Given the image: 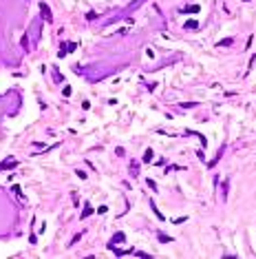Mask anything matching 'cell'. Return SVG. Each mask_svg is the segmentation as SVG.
Returning a JSON list of instances; mask_svg holds the SVG:
<instances>
[{"mask_svg":"<svg viewBox=\"0 0 256 259\" xmlns=\"http://www.w3.org/2000/svg\"><path fill=\"white\" fill-rule=\"evenodd\" d=\"M40 11H42V16H44V20H47V22H51V20H53V16H51V9H49V5H44V2H40Z\"/></svg>","mask_w":256,"mask_h":259,"instance_id":"1","label":"cell"},{"mask_svg":"<svg viewBox=\"0 0 256 259\" xmlns=\"http://www.w3.org/2000/svg\"><path fill=\"white\" fill-rule=\"evenodd\" d=\"M181 13H199V5H190V7H183Z\"/></svg>","mask_w":256,"mask_h":259,"instance_id":"2","label":"cell"},{"mask_svg":"<svg viewBox=\"0 0 256 259\" xmlns=\"http://www.w3.org/2000/svg\"><path fill=\"white\" fill-rule=\"evenodd\" d=\"M16 164H18L16 159H9V162H2V164H0V171H7V168H13Z\"/></svg>","mask_w":256,"mask_h":259,"instance_id":"3","label":"cell"},{"mask_svg":"<svg viewBox=\"0 0 256 259\" xmlns=\"http://www.w3.org/2000/svg\"><path fill=\"white\" fill-rule=\"evenodd\" d=\"M91 213H93V206H91V204H84V210H82V219H86L88 215H91Z\"/></svg>","mask_w":256,"mask_h":259,"instance_id":"4","label":"cell"},{"mask_svg":"<svg viewBox=\"0 0 256 259\" xmlns=\"http://www.w3.org/2000/svg\"><path fill=\"white\" fill-rule=\"evenodd\" d=\"M183 29H199V22L197 20H188V22L183 25Z\"/></svg>","mask_w":256,"mask_h":259,"instance_id":"5","label":"cell"},{"mask_svg":"<svg viewBox=\"0 0 256 259\" xmlns=\"http://www.w3.org/2000/svg\"><path fill=\"white\" fill-rule=\"evenodd\" d=\"M141 159H144L146 164H150V162H152V151H150V149H146V153H144V157H141Z\"/></svg>","mask_w":256,"mask_h":259,"instance_id":"6","label":"cell"},{"mask_svg":"<svg viewBox=\"0 0 256 259\" xmlns=\"http://www.w3.org/2000/svg\"><path fill=\"white\" fill-rule=\"evenodd\" d=\"M232 42H234V40H232V38H225V40H221V42H219V44H216V47H230Z\"/></svg>","mask_w":256,"mask_h":259,"instance_id":"7","label":"cell"},{"mask_svg":"<svg viewBox=\"0 0 256 259\" xmlns=\"http://www.w3.org/2000/svg\"><path fill=\"white\" fill-rule=\"evenodd\" d=\"M150 208L155 210V215H157L159 219H164V215H161V213H159V208H157V206H155V201H150Z\"/></svg>","mask_w":256,"mask_h":259,"instance_id":"8","label":"cell"},{"mask_svg":"<svg viewBox=\"0 0 256 259\" xmlns=\"http://www.w3.org/2000/svg\"><path fill=\"white\" fill-rule=\"evenodd\" d=\"M159 239H161V242H172V237H168V235H164V233L159 235Z\"/></svg>","mask_w":256,"mask_h":259,"instance_id":"9","label":"cell"}]
</instances>
